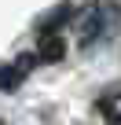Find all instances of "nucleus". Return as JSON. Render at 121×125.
Instances as JSON below:
<instances>
[{
    "label": "nucleus",
    "mask_w": 121,
    "mask_h": 125,
    "mask_svg": "<svg viewBox=\"0 0 121 125\" xmlns=\"http://www.w3.org/2000/svg\"><path fill=\"white\" fill-rule=\"evenodd\" d=\"M117 22H121V11L114 4H92L84 15H81V26H77V44L81 48H92V44H103L117 33Z\"/></svg>",
    "instance_id": "nucleus-1"
},
{
    "label": "nucleus",
    "mask_w": 121,
    "mask_h": 125,
    "mask_svg": "<svg viewBox=\"0 0 121 125\" xmlns=\"http://www.w3.org/2000/svg\"><path fill=\"white\" fill-rule=\"evenodd\" d=\"M0 125H4V121H0Z\"/></svg>",
    "instance_id": "nucleus-5"
},
{
    "label": "nucleus",
    "mask_w": 121,
    "mask_h": 125,
    "mask_svg": "<svg viewBox=\"0 0 121 125\" xmlns=\"http://www.w3.org/2000/svg\"><path fill=\"white\" fill-rule=\"evenodd\" d=\"M37 55H19L15 62H8V66H0V88H4V92H15L29 74H33V66H37Z\"/></svg>",
    "instance_id": "nucleus-2"
},
{
    "label": "nucleus",
    "mask_w": 121,
    "mask_h": 125,
    "mask_svg": "<svg viewBox=\"0 0 121 125\" xmlns=\"http://www.w3.org/2000/svg\"><path fill=\"white\" fill-rule=\"evenodd\" d=\"M63 55H66L63 33H40V44H37V59L40 62H59Z\"/></svg>",
    "instance_id": "nucleus-3"
},
{
    "label": "nucleus",
    "mask_w": 121,
    "mask_h": 125,
    "mask_svg": "<svg viewBox=\"0 0 121 125\" xmlns=\"http://www.w3.org/2000/svg\"><path fill=\"white\" fill-rule=\"evenodd\" d=\"M99 110H103V118L110 125H121V92H106L99 99Z\"/></svg>",
    "instance_id": "nucleus-4"
}]
</instances>
